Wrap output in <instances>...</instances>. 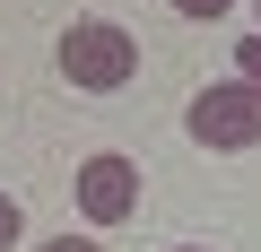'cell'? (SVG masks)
<instances>
[{
    "label": "cell",
    "mask_w": 261,
    "mask_h": 252,
    "mask_svg": "<svg viewBox=\"0 0 261 252\" xmlns=\"http://www.w3.org/2000/svg\"><path fill=\"white\" fill-rule=\"evenodd\" d=\"M61 78H70L79 96L130 87V78H140V35L113 26V18H70V26H61Z\"/></svg>",
    "instance_id": "1"
},
{
    "label": "cell",
    "mask_w": 261,
    "mask_h": 252,
    "mask_svg": "<svg viewBox=\"0 0 261 252\" xmlns=\"http://www.w3.org/2000/svg\"><path fill=\"white\" fill-rule=\"evenodd\" d=\"M183 131L200 148H261V87L252 78H218L183 104Z\"/></svg>",
    "instance_id": "2"
},
{
    "label": "cell",
    "mask_w": 261,
    "mask_h": 252,
    "mask_svg": "<svg viewBox=\"0 0 261 252\" xmlns=\"http://www.w3.org/2000/svg\"><path fill=\"white\" fill-rule=\"evenodd\" d=\"M70 200H79V217H87V226H122L130 209H140V165L105 148V157H87V165H79Z\"/></svg>",
    "instance_id": "3"
},
{
    "label": "cell",
    "mask_w": 261,
    "mask_h": 252,
    "mask_svg": "<svg viewBox=\"0 0 261 252\" xmlns=\"http://www.w3.org/2000/svg\"><path fill=\"white\" fill-rule=\"evenodd\" d=\"M9 243H27V209H18L9 191H0V252H9Z\"/></svg>",
    "instance_id": "4"
},
{
    "label": "cell",
    "mask_w": 261,
    "mask_h": 252,
    "mask_svg": "<svg viewBox=\"0 0 261 252\" xmlns=\"http://www.w3.org/2000/svg\"><path fill=\"white\" fill-rule=\"evenodd\" d=\"M166 9H174V18H200V26H209V18H226V9H235V0H166Z\"/></svg>",
    "instance_id": "5"
},
{
    "label": "cell",
    "mask_w": 261,
    "mask_h": 252,
    "mask_svg": "<svg viewBox=\"0 0 261 252\" xmlns=\"http://www.w3.org/2000/svg\"><path fill=\"white\" fill-rule=\"evenodd\" d=\"M235 78H252V87H261V26H252V44H235Z\"/></svg>",
    "instance_id": "6"
},
{
    "label": "cell",
    "mask_w": 261,
    "mask_h": 252,
    "mask_svg": "<svg viewBox=\"0 0 261 252\" xmlns=\"http://www.w3.org/2000/svg\"><path fill=\"white\" fill-rule=\"evenodd\" d=\"M35 252H105V243H96V235H44Z\"/></svg>",
    "instance_id": "7"
},
{
    "label": "cell",
    "mask_w": 261,
    "mask_h": 252,
    "mask_svg": "<svg viewBox=\"0 0 261 252\" xmlns=\"http://www.w3.org/2000/svg\"><path fill=\"white\" fill-rule=\"evenodd\" d=\"M166 252H209V243H166Z\"/></svg>",
    "instance_id": "8"
},
{
    "label": "cell",
    "mask_w": 261,
    "mask_h": 252,
    "mask_svg": "<svg viewBox=\"0 0 261 252\" xmlns=\"http://www.w3.org/2000/svg\"><path fill=\"white\" fill-rule=\"evenodd\" d=\"M252 18H261V0H252Z\"/></svg>",
    "instance_id": "9"
}]
</instances>
